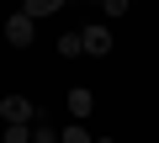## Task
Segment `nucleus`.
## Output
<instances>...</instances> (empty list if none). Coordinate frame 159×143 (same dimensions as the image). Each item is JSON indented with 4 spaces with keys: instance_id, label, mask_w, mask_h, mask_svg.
<instances>
[{
    "instance_id": "2",
    "label": "nucleus",
    "mask_w": 159,
    "mask_h": 143,
    "mask_svg": "<svg viewBox=\"0 0 159 143\" xmlns=\"http://www.w3.org/2000/svg\"><path fill=\"white\" fill-rule=\"evenodd\" d=\"M80 48H85L90 58H106V53L117 48V37H111V27H96V21H90L85 32H80Z\"/></svg>"
},
{
    "instance_id": "7",
    "label": "nucleus",
    "mask_w": 159,
    "mask_h": 143,
    "mask_svg": "<svg viewBox=\"0 0 159 143\" xmlns=\"http://www.w3.org/2000/svg\"><path fill=\"white\" fill-rule=\"evenodd\" d=\"M80 53H85V48H80V32H64L58 37V58H80Z\"/></svg>"
},
{
    "instance_id": "6",
    "label": "nucleus",
    "mask_w": 159,
    "mask_h": 143,
    "mask_svg": "<svg viewBox=\"0 0 159 143\" xmlns=\"http://www.w3.org/2000/svg\"><path fill=\"white\" fill-rule=\"evenodd\" d=\"M0 138H6V143H32V122H6Z\"/></svg>"
},
{
    "instance_id": "9",
    "label": "nucleus",
    "mask_w": 159,
    "mask_h": 143,
    "mask_svg": "<svg viewBox=\"0 0 159 143\" xmlns=\"http://www.w3.org/2000/svg\"><path fill=\"white\" fill-rule=\"evenodd\" d=\"M96 6H101L106 16H127V0H96Z\"/></svg>"
},
{
    "instance_id": "5",
    "label": "nucleus",
    "mask_w": 159,
    "mask_h": 143,
    "mask_svg": "<svg viewBox=\"0 0 159 143\" xmlns=\"http://www.w3.org/2000/svg\"><path fill=\"white\" fill-rule=\"evenodd\" d=\"M21 11L37 21V16H53V11H64V0H21Z\"/></svg>"
},
{
    "instance_id": "8",
    "label": "nucleus",
    "mask_w": 159,
    "mask_h": 143,
    "mask_svg": "<svg viewBox=\"0 0 159 143\" xmlns=\"http://www.w3.org/2000/svg\"><path fill=\"white\" fill-rule=\"evenodd\" d=\"M58 143H90V132H85V122H69V127L58 132Z\"/></svg>"
},
{
    "instance_id": "11",
    "label": "nucleus",
    "mask_w": 159,
    "mask_h": 143,
    "mask_svg": "<svg viewBox=\"0 0 159 143\" xmlns=\"http://www.w3.org/2000/svg\"><path fill=\"white\" fill-rule=\"evenodd\" d=\"M90 143H117V138H90Z\"/></svg>"
},
{
    "instance_id": "10",
    "label": "nucleus",
    "mask_w": 159,
    "mask_h": 143,
    "mask_svg": "<svg viewBox=\"0 0 159 143\" xmlns=\"http://www.w3.org/2000/svg\"><path fill=\"white\" fill-rule=\"evenodd\" d=\"M32 143H58V138H53V127H43V122H32Z\"/></svg>"
},
{
    "instance_id": "3",
    "label": "nucleus",
    "mask_w": 159,
    "mask_h": 143,
    "mask_svg": "<svg viewBox=\"0 0 159 143\" xmlns=\"http://www.w3.org/2000/svg\"><path fill=\"white\" fill-rule=\"evenodd\" d=\"M0 122H37V111H32L27 96H6L0 101Z\"/></svg>"
},
{
    "instance_id": "4",
    "label": "nucleus",
    "mask_w": 159,
    "mask_h": 143,
    "mask_svg": "<svg viewBox=\"0 0 159 143\" xmlns=\"http://www.w3.org/2000/svg\"><path fill=\"white\" fill-rule=\"evenodd\" d=\"M64 106H69V117H74V122H85V117L96 111V96H90L85 85H74V90L64 96Z\"/></svg>"
},
{
    "instance_id": "1",
    "label": "nucleus",
    "mask_w": 159,
    "mask_h": 143,
    "mask_svg": "<svg viewBox=\"0 0 159 143\" xmlns=\"http://www.w3.org/2000/svg\"><path fill=\"white\" fill-rule=\"evenodd\" d=\"M32 37H37V21H32L27 11H11V16H6V42H11V48H32Z\"/></svg>"
},
{
    "instance_id": "12",
    "label": "nucleus",
    "mask_w": 159,
    "mask_h": 143,
    "mask_svg": "<svg viewBox=\"0 0 159 143\" xmlns=\"http://www.w3.org/2000/svg\"><path fill=\"white\" fill-rule=\"evenodd\" d=\"M0 143H6V138H0Z\"/></svg>"
}]
</instances>
